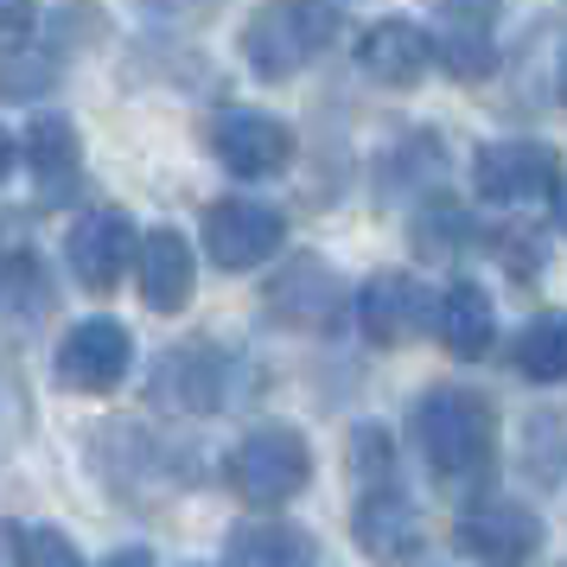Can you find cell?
Masks as SVG:
<instances>
[{
    "instance_id": "6da1fadb",
    "label": "cell",
    "mask_w": 567,
    "mask_h": 567,
    "mask_svg": "<svg viewBox=\"0 0 567 567\" xmlns=\"http://www.w3.org/2000/svg\"><path fill=\"white\" fill-rule=\"evenodd\" d=\"M414 446L446 485H478L497 465V409L478 389L440 383L414 402Z\"/></svg>"
},
{
    "instance_id": "7a4b0ae2",
    "label": "cell",
    "mask_w": 567,
    "mask_h": 567,
    "mask_svg": "<svg viewBox=\"0 0 567 567\" xmlns=\"http://www.w3.org/2000/svg\"><path fill=\"white\" fill-rule=\"evenodd\" d=\"M338 13L319 0H268L256 7V20L243 27V58L261 83H287L307 58H319L332 45Z\"/></svg>"
},
{
    "instance_id": "3957f363",
    "label": "cell",
    "mask_w": 567,
    "mask_h": 567,
    "mask_svg": "<svg viewBox=\"0 0 567 567\" xmlns=\"http://www.w3.org/2000/svg\"><path fill=\"white\" fill-rule=\"evenodd\" d=\"M224 478L243 504H256V511H275L287 497H300L312 478V446L307 434H293V427H256V434H243L230 446V460H224Z\"/></svg>"
},
{
    "instance_id": "277c9868",
    "label": "cell",
    "mask_w": 567,
    "mask_h": 567,
    "mask_svg": "<svg viewBox=\"0 0 567 567\" xmlns=\"http://www.w3.org/2000/svg\"><path fill=\"white\" fill-rule=\"evenodd\" d=\"M268 319H281L287 332H338V319L351 312V287L338 275L332 261L319 256H293L268 281Z\"/></svg>"
},
{
    "instance_id": "5b68a950",
    "label": "cell",
    "mask_w": 567,
    "mask_h": 567,
    "mask_svg": "<svg viewBox=\"0 0 567 567\" xmlns=\"http://www.w3.org/2000/svg\"><path fill=\"white\" fill-rule=\"evenodd\" d=\"M205 141L217 154V166L236 173V179H275V173L293 166V128L261 115V109H217Z\"/></svg>"
},
{
    "instance_id": "8992f818",
    "label": "cell",
    "mask_w": 567,
    "mask_h": 567,
    "mask_svg": "<svg viewBox=\"0 0 567 567\" xmlns=\"http://www.w3.org/2000/svg\"><path fill=\"white\" fill-rule=\"evenodd\" d=\"M287 243V217L256 198H217L205 210V256L224 275H249Z\"/></svg>"
},
{
    "instance_id": "52a82bcc",
    "label": "cell",
    "mask_w": 567,
    "mask_h": 567,
    "mask_svg": "<svg viewBox=\"0 0 567 567\" xmlns=\"http://www.w3.org/2000/svg\"><path fill=\"white\" fill-rule=\"evenodd\" d=\"M434 326H440V300L402 268H383L358 287V332L370 344H414Z\"/></svg>"
},
{
    "instance_id": "ba28073f",
    "label": "cell",
    "mask_w": 567,
    "mask_h": 567,
    "mask_svg": "<svg viewBox=\"0 0 567 567\" xmlns=\"http://www.w3.org/2000/svg\"><path fill=\"white\" fill-rule=\"evenodd\" d=\"M472 185L491 205H529L561 185V154L548 141H485L472 154Z\"/></svg>"
},
{
    "instance_id": "9c48e42d",
    "label": "cell",
    "mask_w": 567,
    "mask_h": 567,
    "mask_svg": "<svg viewBox=\"0 0 567 567\" xmlns=\"http://www.w3.org/2000/svg\"><path fill=\"white\" fill-rule=\"evenodd\" d=\"M134 256H141L134 224H128V210H115V205L83 210L71 224V243H64V261H71L83 293H115V281L134 268Z\"/></svg>"
},
{
    "instance_id": "30bf717a",
    "label": "cell",
    "mask_w": 567,
    "mask_h": 567,
    "mask_svg": "<svg viewBox=\"0 0 567 567\" xmlns=\"http://www.w3.org/2000/svg\"><path fill=\"white\" fill-rule=\"evenodd\" d=\"M134 363V338L128 326H115V319H83L64 332L58 344V383L78 389V395H109V389H122Z\"/></svg>"
},
{
    "instance_id": "8fae6325",
    "label": "cell",
    "mask_w": 567,
    "mask_h": 567,
    "mask_svg": "<svg viewBox=\"0 0 567 567\" xmlns=\"http://www.w3.org/2000/svg\"><path fill=\"white\" fill-rule=\"evenodd\" d=\"M453 542L465 555H478V561H529L542 548V523L536 511H523L511 497H478L472 511H460Z\"/></svg>"
},
{
    "instance_id": "7c38bea8",
    "label": "cell",
    "mask_w": 567,
    "mask_h": 567,
    "mask_svg": "<svg viewBox=\"0 0 567 567\" xmlns=\"http://www.w3.org/2000/svg\"><path fill=\"white\" fill-rule=\"evenodd\" d=\"M224 351L205 344V338H192V344H173L154 370V402L173 414H210L224 402Z\"/></svg>"
},
{
    "instance_id": "4fadbf2b",
    "label": "cell",
    "mask_w": 567,
    "mask_h": 567,
    "mask_svg": "<svg viewBox=\"0 0 567 567\" xmlns=\"http://www.w3.org/2000/svg\"><path fill=\"white\" fill-rule=\"evenodd\" d=\"M434 58H440V39H427L414 20H377L358 45V64L377 83H389V90H414Z\"/></svg>"
},
{
    "instance_id": "5bb4252c",
    "label": "cell",
    "mask_w": 567,
    "mask_h": 567,
    "mask_svg": "<svg viewBox=\"0 0 567 567\" xmlns=\"http://www.w3.org/2000/svg\"><path fill=\"white\" fill-rule=\"evenodd\" d=\"M20 166H27L45 198H71L78 192V128L64 115H32V128L20 134Z\"/></svg>"
},
{
    "instance_id": "9a60e30c",
    "label": "cell",
    "mask_w": 567,
    "mask_h": 567,
    "mask_svg": "<svg viewBox=\"0 0 567 567\" xmlns=\"http://www.w3.org/2000/svg\"><path fill=\"white\" fill-rule=\"evenodd\" d=\"M198 287V256L179 230H154L141 243V300L154 312H179Z\"/></svg>"
},
{
    "instance_id": "2e32d148",
    "label": "cell",
    "mask_w": 567,
    "mask_h": 567,
    "mask_svg": "<svg viewBox=\"0 0 567 567\" xmlns=\"http://www.w3.org/2000/svg\"><path fill=\"white\" fill-rule=\"evenodd\" d=\"M440 344H446V358H485L491 351V332H497V319H491V293L478 281H453L440 293Z\"/></svg>"
},
{
    "instance_id": "e0dca14e",
    "label": "cell",
    "mask_w": 567,
    "mask_h": 567,
    "mask_svg": "<svg viewBox=\"0 0 567 567\" xmlns=\"http://www.w3.org/2000/svg\"><path fill=\"white\" fill-rule=\"evenodd\" d=\"M351 529H358V542L370 555H414V548H421V536H414V504L402 497V485L363 491Z\"/></svg>"
},
{
    "instance_id": "ac0fdd59",
    "label": "cell",
    "mask_w": 567,
    "mask_h": 567,
    "mask_svg": "<svg viewBox=\"0 0 567 567\" xmlns=\"http://www.w3.org/2000/svg\"><path fill=\"white\" fill-rule=\"evenodd\" d=\"M319 542L300 529V523H236L230 542H224V561L236 567H293V561H312Z\"/></svg>"
},
{
    "instance_id": "d6986e66",
    "label": "cell",
    "mask_w": 567,
    "mask_h": 567,
    "mask_svg": "<svg viewBox=\"0 0 567 567\" xmlns=\"http://www.w3.org/2000/svg\"><path fill=\"white\" fill-rule=\"evenodd\" d=\"M516 370L529 383H567V312H542L516 332Z\"/></svg>"
},
{
    "instance_id": "ffe728a7",
    "label": "cell",
    "mask_w": 567,
    "mask_h": 567,
    "mask_svg": "<svg viewBox=\"0 0 567 567\" xmlns=\"http://www.w3.org/2000/svg\"><path fill=\"white\" fill-rule=\"evenodd\" d=\"M472 243H478V224L453 198H434V205L414 217V249L427 261H460V249H472Z\"/></svg>"
},
{
    "instance_id": "44dd1931",
    "label": "cell",
    "mask_w": 567,
    "mask_h": 567,
    "mask_svg": "<svg viewBox=\"0 0 567 567\" xmlns=\"http://www.w3.org/2000/svg\"><path fill=\"white\" fill-rule=\"evenodd\" d=\"M440 64H446V78H460V83H485L497 71V45H491L485 20H453L440 32Z\"/></svg>"
},
{
    "instance_id": "7402d4cb",
    "label": "cell",
    "mask_w": 567,
    "mask_h": 567,
    "mask_svg": "<svg viewBox=\"0 0 567 567\" xmlns=\"http://www.w3.org/2000/svg\"><path fill=\"white\" fill-rule=\"evenodd\" d=\"M7 307H13V319H27V326L58 307V287L45 281V268H39L32 249H13L7 256Z\"/></svg>"
},
{
    "instance_id": "603a6c76",
    "label": "cell",
    "mask_w": 567,
    "mask_h": 567,
    "mask_svg": "<svg viewBox=\"0 0 567 567\" xmlns=\"http://www.w3.org/2000/svg\"><path fill=\"white\" fill-rule=\"evenodd\" d=\"M13 542V561H39V567H83V548L71 536H58V529H39V523H13L7 529Z\"/></svg>"
},
{
    "instance_id": "cb8c5ba5",
    "label": "cell",
    "mask_w": 567,
    "mask_h": 567,
    "mask_svg": "<svg viewBox=\"0 0 567 567\" xmlns=\"http://www.w3.org/2000/svg\"><path fill=\"white\" fill-rule=\"evenodd\" d=\"M351 478H358L363 491L395 485V446H389L383 427H358V434H351Z\"/></svg>"
},
{
    "instance_id": "d4e9b609",
    "label": "cell",
    "mask_w": 567,
    "mask_h": 567,
    "mask_svg": "<svg viewBox=\"0 0 567 567\" xmlns=\"http://www.w3.org/2000/svg\"><path fill=\"white\" fill-rule=\"evenodd\" d=\"M0 20H7V58H13V52H27L39 7H32V0H0Z\"/></svg>"
},
{
    "instance_id": "484cf974",
    "label": "cell",
    "mask_w": 567,
    "mask_h": 567,
    "mask_svg": "<svg viewBox=\"0 0 567 567\" xmlns=\"http://www.w3.org/2000/svg\"><path fill=\"white\" fill-rule=\"evenodd\" d=\"M427 7H440L446 20H491L497 13V0H427Z\"/></svg>"
},
{
    "instance_id": "4316f807",
    "label": "cell",
    "mask_w": 567,
    "mask_h": 567,
    "mask_svg": "<svg viewBox=\"0 0 567 567\" xmlns=\"http://www.w3.org/2000/svg\"><path fill=\"white\" fill-rule=\"evenodd\" d=\"M548 205H555V230H561V236H567V179H561V185H555V192H548Z\"/></svg>"
},
{
    "instance_id": "83f0119b",
    "label": "cell",
    "mask_w": 567,
    "mask_h": 567,
    "mask_svg": "<svg viewBox=\"0 0 567 567\" xmlns=\"http://www.w3.org/2000/svg\"><path fill=\"white\" fill-rule=\"evenodd\" d=\"M561 103H567V52H561Z\"/></svg>"
}]
</instances>
